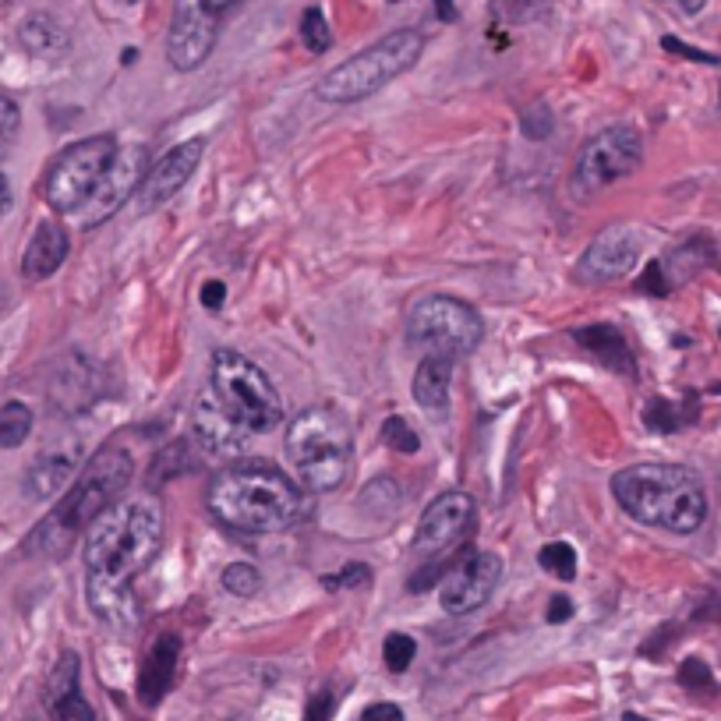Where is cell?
Segmentation results:
<instances>
[{
    "label": "cell",
    "instance_id": "cell-25",
    "mask_svg": "<svg viewBox=\"0 0 721 721\" xmlns=\"http://www.w3.org/2000/svg\"><path fill=\"white\" fill-rule=\"evenodd\" d=\"M32 432V410L25 403L11 400L0 407V449H15L29 439Z\"/></svg>",
    "mask_w": 721,
    "mask_h": 721
},
{
    "label": "cell",
    "instance_id": "cell-35",
    "mask_svg": "<svg viewBox=\"0 0 721 721\" xmlns=\"http://www.w3.org/2000/svg\"><path fill=\"white\" fill-rule=\"evenodd\" d=\"M322 584L329 587V591H343V587H368L372 584V570H368L365 562H347L340 573H333V577H322Z\"/></svg>",
    "mask_w": 721,
    "mask_h": 721
},
{
    "label": "cell",
    "instance_id": "cell-6",
    "mask_svg": "<svg viewBox=\"0 0 721 721\" xmlns=\"http://www.w3.org/2000/svg\"><path fill=\"white\" fill-rule=\"evenodd\" d=\"M425 50V36L418 29H396L389 36H382L379 43H372L368 50L354 54L350 61H343L340 68H333L326 78H319L315 96L322 103H336L347 107L357 99L375 96L379 89H386L393 78H400L403 71H410L421 61Z\"/></svg>",
    "mask_w": 721,
    "mask_h": 721
},
{
    "label": "cell",
    "instance_id": "cell-44",
    "mask_svg": "<svg viewBox=\"0 0 721 721\" xmlns=\"http://www.w3.org/2000/svg\"><path fill=\"white\" fill-rule=\"evenodd\" d=\"M668 4H676V8L683 11V15H700L707 0H668Z\"/></svg>",
    "mask_w": 721,
    "mask_h": 721
},
{
    "label": "cell",
    "instance_id": "cell-45",
    "mask_svg": "<svg viewBox=\"0 0 721 721\" xmlns=\"http://www.w3.org/2000/svg\"><path fill=\"white\" fill-rule=\"evenodd\" d=\"M435 11H439L442 22H453V18H456V0H435Z\"/></svg>",
    "mask_w": 721,
    "mask_h": 721
},
{
    "label": "cell",
    "instance_id": "cell-34",
    "mask_svg": "<svg viewBox=\"0 0 721 721\" xmlns=\"http://www.w3.org/2000/svg\"><path fill=\"white\" fill-rule=\"evenodd\" d=\"M679 683H683L690 693H711L714 690L711 668H707L700 658H686L683 665H679Z\"/></svg>",
    "mask_w": 721,
    "mask_h": 721
},
{
    "label": "cell",
    "instance_id": "cell-22",
    "mask_svg": "<svg viewBox=\"0 0 721 721\" xmlns=\"http://www.w3.org/2000/svg\"><path fill=\"white\" fill-rule=\"evenodd\" d=\"M449 382H453V361L449 357H425L414 372V403L428 414L442 418L449 410Z\"/></svg>",
    "mask_w": 721,
    "mask_h": 721
},
{
    "label": "cell",
    "instance_id": "cell-28",
    "mask_svg": "<svg viewBox=\"0 0 721 721\" xmlns=\"http://www.w3.org/2000/svg\"><path fill=\"white\" fill-rule=\"evenodd\" d=\"M188 442H174V446H167L160 456H156V463H152V481H170V478H181L188 467H195V456H191Z\"/></svg>",
    "mask_w": 721,
    "mask_h": 721
},
{
    "label": "cell",
    "instance_id": "cell-12",
    "mask_svg": "<svg viewBox=\"0 0 721 721\" xmlns=\"http://www.w3.org/2000/svg\"><path fill=\"white\" fill-rule=\"evenodd\" d=\"M149 167H152L149 149H145L142 142L117 145L110 167L103 170V177L96 181V188L89 191V198H85L71 216H75L82 227H99V223H107L121 205H128L131 198L138 195V188H142Z\"/></svg>",
    "mask_w": 721,
    "mask_h": 721
},
{
    "label": "cell",
    "instance_id": "cell-49",
    "mask_svg": "<svg viewBox=\"0 0 721 721\" xmlns=\"http://www.w3.org/2000/svg\"><path fill=\"white\" fill-rule=\"evenodd\" d=\"M389 4H400V0H389Z\"/></svg>",
    "mask_w": 721,
    "mask_h": 721
},
{
    "label": "cell",
    "instance_id": "cell-39",
    "mask_svg": "<svg viewBox=\"0 0 721 721\" xmlns=\"http://www.w3.org/2000/svg\"><path fill=\"white\" fill-rule=\"evenodd\" d=\"M640 290H644V294H654V297H665L668 294V283H665V276H661V262H647L644 280H640Z\"/></svg>",
    "mask_w": 721,
    "mask_h": 721
},
{
    "label": "cell",
    "instance_id": "cell-4",
    "mask_svg": "<svg viewBox=\"0 0 721 721\" xmlns=\"http://www.w3.org/2000/svg\"><path fill=\"white\" fill-rule=\"evenodd\" d=\"M612 495L630 520L668 534H693L707 520L704 485L676 463H633L612 478Z\"/></svg>",
    "mask_w": 721,
    "mask_h": 721
},
{
    "label": "cell",
    "instance_id": "cell-14",
    "mask_svg": "<svg viewBox=\"0 0 721 721\" xmlns=\"http://www.w3.org/2000/svg\"><path fill=\"white\" fill-rule=\"evenodd\" d=\"M502 580V559L495 552L463 548L439 580V605L446 615H467L495 594Z\"/></svg>",
    "mask_w": 721,
    "mask_h": 721
},
{
    "label": "cell",
    "instance_id": "cell-1",
    "mask_svg": "<svg viewBox=\"0 0 721 721\" xmlns=\"http://www.w3.org/2000/svg\"><path fill=\"white\" fill-rule=\"evenodd\" d=\"M163 548V506L152 495L117 499L85 531V598L99 623L131 630L138 623V598L131 580L149 570Z\"/></svg>",
    "mask_w": 721,
    "mask_h": 721
},
{
    "label": "cell",
    "instance_id": "cell-26",
    "mask_svg": "<svg viewBox=\"0 0 721 721\" xmlns=\"http://www.w3.org/2000/svg\"><path fill=\"white\" fill-rule=\"evenodd\" d=\"M541 570L552 573L555 580H573L577 577V552H573L570 541H548L538 552Z\"/></svg>",
    "mask_w": 721,
    "mask_h": 721
},
{
    "label": "cell",
    "instance_id": "cell-27",
    "mask_svg": "<svg viewBox=\"0 0 721 721\" xmlns=\"http://www.w3.org/2000/svg\"><path fill=\"white\" fill-rule=\"evenodd\" d=\"M400 506V488H396V481L389 478H375L365 485V492H361V509L365 513H372V517H389L393 509Z\"/></svg>",
    "mask_w": 721,
    "mask_h": 721
},
{
    "label": "cell",
    "instance_id": "cell-31",
    "mask_svg": "<svg viewBox=\"0 0 721 721\" xmlns=\"http://www.w3.org/2000/svg\"><path fill=\"white\" fill-rule=\"evenodd\" d=\"M223 587H227L234 598H255L262 587V573L251 566V562H230L223 570Z\"/></svg>",
    "mask_w": 721,
    "mask_h": 721
},
{
    "label": "cell",
    "instance_id": "cell-48",
    "mask_svg": "<svg viewBox=\"0 0 721 721\" xmlns=\"http://www.w3.org/2000/svg\"><path fill=\"white\" fill-rule=\"evenodd\" d=\"M623 721H647V718H640V714H633V711H626V714H623Z\"/></svg>",
    "mask_w": 721,
    "mask_h": 721
},
{
    "label": "cell",
    "instance_id": "cell-30",
    "mask_svg": "<svg viewBox=\"0 0 721 721\" xmlns=\"http://www.w3.org/2000/svg\"><path fill=\"white\" fill-rule=\"evenodd\" d=\"M418 658V640L407 637V633H389L386 640H382V661H386L389 672H407L410 661Z\"/></svg>",
    "mask_w": 721,
    "mask_h": 721
},
{
    "label": "cell",
    "instance_id": "cell-15",
    "mask_svg": "<svg viewBox=\"0 0 721 721\" xmlns=\"http://www.w3.org/2000/svg\"><path fill=\"white\" fill-rule=\"evenodd\" d=\"M202 152H205L202 138H188V142H177L174 149L163 152V160L152 163L142 188H138L135 213L145 216L152 213V209H160L163 202H170V198L191 181V174H195L198 163H202Z\"/></svg>",
    "mask_w": 721,
    "mask_h": 721
},
{
    "label": "cell",
    "instance_id": "cell-13",
    "mask_svg": "<svg viewBox=\"0 0 721 721\" xmlns=\"http://www.w3.org/2000/svg\"><path fill=\"white\" fill-rule=\"evenodd\" d=\"M478 509L467 492H442L432 506L421 513L414 552L421 559H453L463 552V541L474 531Z\"/></svg>",
    "mask_w": 721,
    "mask_h": 721
},
{
    "label": "cell",
    "instance_id": "cell-32",
    "mask_svg": "<svg viewBox=\"0 0 721 721\" xmlns=\"http://www.w3.org/2000/svg\"><path fill=\"white\" fill-rule=\"evenodd\" d=\"M382 442H386L389 449H396V453H418L421 449L418 432H414V428L407 425V418H400V414L386 418V425H382Z\"/></svg>",
    "mask_w": 721,
    "mask_h": 721
},
{
    "label": "cell",
    "instance_id": "cell-17",
    "mask_svg": "<svg viewBox=\"0 0 721 721\" xmlns=\"http://www.w3.org/2000/svg\"><path fill=\"white\" fill-rule=\"evenodd\" d=\"M191 428H195L198 449H202V453H213V456H241L251 439L241 425H234V421L223 414L220 403H216V396L209 393V389L195 400Z\"/></svg>",
    "mask_w": 721,
    "mask_h": 721
},
{
    "label": "cell",
    "instance_id": "cell-43",
    "mask_svg": "<svg viewBox=\"0 0 721 721\" xmlns=\"http://www.w3.org/2000/svg\"><path fill=\"white\" fill-rule=\"evenodd\" d=\"M361 721H403V711L396 704H372L365 707Z\"/></svg>",
    "mask_w": 721,
    "mask_h": 721
},
{
    "label": "cell",
    "instance_id": "cell-24",
    "mask_svg": "<svg viewBox=\"0 0 721 721\" xmlns=\"http://www.w3.org/2000/svg\"><path fill=\"white\" fill-rule=\"evenodd\" d=\"M18 43H22L32 57H39V61H57V57L68 54L71 36L57 18L29 15L22 22V29H18Z\"/></svg>",
    "mask_w": 721,
    "mask_h": 721
},
{
    "label": "cell",
    "instance_id": "cell-18",
    "mask_svg": "<svg viewBox=\"0 0 721 721\" xmlns=\"http://www.w3.org/2000/svg\"><path fill=\"white\" fill-rule=\"evenodd\" d=\"M78 460H82V446L78 442H64V446H50L32 460L29 474H25V495L46 502L68 492L71 481L78 478Z\"/></svg>",
    "mask_w": 721,
    "mask_h": 721
},
{
    "label": "cell",
    "instance_id": "cell-5",
    "mask_svg": "<svg viewBox=\"0 0 721 721\" xmlns=\"http://www.w3.org/2000/svg\"><path fill=\"white\" fill-rule=\"evenodd\" d=\"M287 460L308 492H336L354 463V435L336 407H308L287 425Z\"/></svg>",
    "mask_w": 721,
    "mask_h": 721
},
{
    "label": "cell",
    "instance_id": "cell-19",
    "mask_svg": "<svg viewBox=\"0 0 721 721\" xmlns=\"http://www.w3.org/2000/svg\"><path fill=\"white\" fill-rule=\"evenodd\" d=\"M46 707L54 721H96V711L82 697V661L75 651H64L57 658L50 683H46Z\"/></svg>",
    "mask_w": 721,
    "mask_h": 721
},
{
    "label": "cell",
    "instance_id": "cell-36",
    "mask_svg": "<svg viewBox=\"0 0 721 721\" xmlns=\"http://www.w3.org/2000/svg\"><path fill=\"white\" fill-rule=\"evenodd\" d=\"M520 128H524L527 138H534V142H545L548 135H552V110L548 107H531L524 110V117H520Z\"/></svg>",
    "mask_w": 721,
    "mask_h": 721
},
{
    "label": "cell",
    "instance_id": "cell-38",
    "mask_svg": "<svg viewBox=\"0 0 721 721\" xmlns=\"http://www.w3.org/2000/svg\"><path fill=\"white\" fill-rule=\"evenodd\" d=\"M333 707H336V697L329 690L315 693L312 700H308V707H304V721H329L333 718Z\"/></svg>",
    "mask_w": 721,
    "mask_h": 721
},
{
    "label": "cell",
    "instance_id": "cell-29",
    "mask_svg": "<svg viewBox=\"0 0 721 721\" xmlns=\"http://www.w3.org/2000/svg\"><path fill=\"white\" fill-rule=\"evenodd\" d=\"M301 43L304 50H312V54H326L329 46H333V29H329L322 8H308L301 15Z\"/></svg>",
    "mask_w": 721,
    "mask_h": 721
},
{
    "label": "cell",
    "instance_id": "cell-2",
    "mask_svg": "<svg viewBox=\"0 0 721 721\" xmlns=\"http://www.w3.org/2000/svg\"><path fill=\"white\" fill-rule=\"evenodd\" d=\"M205 506L227 531L262 538L287 531L304 517V492L269 463H237L213 474Z\"/></svg>",
    "mask_w": 721,
    "mask_h": 721
},
{
    "label": "cell",
    "instance_id": "cell-33",
    "mask_svg": "<svg viewBox=\"0 0 721 721\" xmlns=\"http://www.w3.org/2000/svg\"><path fill=\"white\" fill-rule=\"evenodd\" d=\"M18 128H22V110H18L15 99L0 96V160L8 156L11 142H15Z\"/></svg>",
    "mask_w": 721,
    "mask_h": 721
},
{
    "label": "cell",
    "instance_id": "cell-10",
    "mask_svg": "<svg viewBox=\"0 0 721 721\" xmlns=\"http://www.w3.org/2000/svg\"><path fill=\"white\" fill-rule=\"evenodd\" d=\"M244 0H174V18H170L167 57L177 71H195L209 61L220 22L227 11H234Z\"/></svg>",
    "mask_w": 721,
    "mask_h": 721
},
{
    "label": "cell",
    "instance_id": "cell-50",
    "mask_svg": "<svg viewBox=\"0 0 721 721\" xmlns=\"http://www.w3.org/2000/svg\"><path fill=\"white\" fill-rule=\"evenodd\" d=\"M230 721H244V718H230Z\"/></svg>",
    "mask_w": 721,
    "mask_h": 721
},
{
    "label": "cell",
    "instance_id": "cell-16",
    "mask_svg": "<svg viewBox=\"0 0 721 721\" xmlns=\"http://www.w3.org/2000/svg\"><path fill=\"white\" fill-rule=\"evenodd\" d=\"M640 259V241L630 227H608L591 241V248L580 255L577 262V280L601 287L619 276H626Z\"/></svg>",
    "mask_w": 721,
    "mask_h": 721
},
{
    "label": "cell",
    "instance_id": "cell-8",
    "mask_svg": "<svg viewBox=\"0 0 721 721\" xmlns=\"http://www.w3.org/2000/svg\"><path fill=\"white\" fill-rule=\"evenodd\" d=\"M410 347H421L425 357H467L478 350L485 336V322L471 304L460 297L432 294L410 304L407 322H403Z\"/></svg>",
    "mask_w": 721,
    "mask_h": 721
},
{
    "label": "cell",
    "instance_id": "cell-46",
    "mask_svg": "<svg viewBox=\"0 0 721 721\" xmlns=\"http://www.w3.org/2000/svg\"><path fill=\"white\" fill-rule=\"evenodd\" d=\"M11 209V184H8V177L0 174V216L8 213Z\"/></svg>",
    "mask_w": 721,
    "mask_h": 721
},
{
    "label": "cell",
    "instance_id": "cell-40",
    "mask_svg": "<svg viewBox=\"0 0 721 721\" xmlns=\"http://www.w3.org/2000/svg\"><path fill=\"white\" fill-rule=\"evenodd\" d=\"M661 46H665L668 54H679V57H690V61H700V64H718V57L714 54H700V50H693V46L679 43L676 36H665L661 39Z\"/></svg>",
    "mask_w": 721,
    "mask_h": 721
},
{
    "label": "cell",
    "instance_id": "cell-23",
    "mask_svg": "<svg viewBox=\"0 0 721 721\" xmlns=\"http://www.w3.org/2000/svg\"><path fill=\"white\" fill-rule=\"evenodd\" d=\"M577 343L584 350H591L594 357H598L601 365L612 368V372L619 375H637V361H633V350L630 343L623 340V333L612 326H584L577 329Z\"/></svg>",
    "mask_w": 721,
    "mask_h": 721
},
{
    "label": "cell",
    "instance_id": "cell-7",
    "mask_svg": "<svg viewBox=\"0 0 721 721\" xmlns=\"http://www.w3.org/2000/svg\"><path fill=\"white\" fill-rule=\"evenodd\" d=\"M209 393L216 396L223 414L248 435H269L283 421V400L273 379L237 350H216L213 354Z\"/></svg>",
    "mask_w": 721,
    "mask_h": 721
},
{
    "label": "cell",
    "instance_id": "cell-41",
    "mask_svg": "<svg viewBox=\"0 0 721 721\" xmlns=\"http://www.w3.org/2000/svg\"><path fill=\"white\" fill-rule=\"evenodd\" d=\"M573 619V601L566 598V594H555L552 601H548V623H570Z\"/></svg>",
    "mask_w": 721,
    "mask_h": 721
},
{
    "label": "cell",
    "instance_id": "cell-47",
    "mask_svg": "<svg viewBox=\"0 0 721 721\" xmlns=\"http://www.w3.org/2000/svg\"><path fill=\"white\" fill-rule=\"evenodd\" d=\"M704 615L707 619H721V601H714L711 608H704Z\"/></svg>",
    "mask_w": 721,
    "mask_h": 721
},
{
    "label": "cell",
    "instance_id": "cell-11",
    "mask_svg": "<svg viewBox=\"0 0 721 721\" xmlns=\"http://www.w3.org/2000/svg\"><path fill=\"white\" fill-rule=\"evenodd\" d=\"M640 163H644V142H640V135L633 128H626V124H615V128L598 131V135L580 149L577 167H573V188H577L580 195H591V191H601L608 188V184L630 177Z\"/></svg>",
    "mask_w": 721,
    "mask_h": 721
},
{
    "label": "cell",
    "instance_id": "cell-9",
    "mask_svg": "<svg viewBox=\"0 0 721 721\" xmlns=\"http://www.w3.org/2000/svg\"><path fill=\"white\" fill-rule=\"evenodd\" d=\"M114 152H117L114 135H92L68 145L54 160V167H50V174H46L43 181V198L50 202V209L61 216L75 213L78 205L89 198V191L96 188L103 170L110 167Z\"/></svg>",
    "mask_w": 721,
    "mask_h": 721
},
{
    "label": "cell",
    "instance_id": "cell-3",
    "mask_svg": "<svg viewBox=\"0 0 721 721\" xmlns=\"http://www.w3.org/2000/svg\"><path fill=\"white\" fill-rule=\"evenodd\" d=\"M131 478H135V460L128 449L121 446H103L99 453L89 456L71 488L61 495L50 517L39 520V527L25 541V552L43 555V559H61L71 552L78 534L89 531V524L107 513L124 492H128Z\"/></svg>",
    "mask_w": 721,
    "mask_h": 721
},
{
    "label": "cell",
    "instance_id": "cell-37",
    "mask_svg": "<svg viewBox=\"0 0 721 721\" xmlns=\"http://www.w3.org/2000/svg\"><path fill=\"white\" fill-rule=\"evenodd\" d=\"M647 428H654V432H676L683 421H676V407L665 400H654L651 407H647Z\"/></svg>",
    "mask_w": 721,
    "mask_h": 721
},
{
    "label": "cell",
    "instance_id": "cell-20",
    "mask_svg": "<svg viewBox=\"0 0 721 721\" xmlns=\"http://www.w3.org/2000/svg\"><path fill=\"white\" fill-rule=\"evenodd\" d=\"M177 658H181V637H174V633H163L152 644V651L145 654L142 672H138V700L145 707H156L170 693L177 679Z\"/></svg>",
    "mask_w": 721,
    "mask_h": 721
},
{
    "label": "cell",
    "instance_id": "cell-42",
    "mask_svg": "<svg viewBox=\"0 0 721 721\" xmlns=\"http://www.w3.org/2000/svg\"><path fill=\"white\" fill-rule=\"evenodd\" d=\"M223 301H227V287H223L220 280H209L202 283V304L209 308V312H216V308H223Z\"/></svg>",
    "mask_w": 721,
    "mask_h": 721
},
{
    "label": "cell",
    "instance_id": "cell-21",
    "mask_svg": "<svg viewBox=\"0 0 721 721\" xmlns=\"http://www.w3.org/2000/svg\"><path fill=\"white\" fill-rule=\"evenodd\" d=\"M68 251H71V237H68V230H64V223L43 220L22 255V276H29V280H46V276H54L57 269L64 266V259H68Z\"/></svg>",
    "mask_w": 721,
    "mask_h": 721
}]
</instances>
